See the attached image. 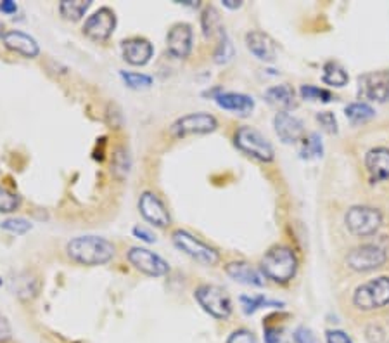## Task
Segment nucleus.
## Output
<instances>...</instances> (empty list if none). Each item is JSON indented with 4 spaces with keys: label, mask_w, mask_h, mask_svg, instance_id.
Masks as SVG:
<instances>
[{
    "label": "nucleus",
    "mask_w": 389,
    "mask_h": 343,
    "mask_svg": "<svg viewBox=\"0 0 389 343\" xmlns=\"http://www.w3.org/2000/svg\"><path fill=\"white\" fill-rule=\"evenodd\" d=\"M223 6L229 7V9H239L243 2L241 0H223Z\"/></svg>",
    "instance_id": "37998d69"
},
{
    "label": "nucleus",
    "mask_w": 389,
    "mask_h": 343,
    "mask_svg": "<svg viewBox=\"0 0 389 343\" xmlns=\"http://www.w3.org/2000/svg\"><path fill=\"white\" fill-rule=\"evenodd\" d=\"M216 104L227 111H234L243 117H248L254 110V99L239 92H220L215 96Z\"/></svg>",
    "instance_id": "aec40b11"
},
{
    "label": "nucleus",
    "mask_w": 389,
    "mask_h": 343,
    "mask_svg": "<svg viewBox=\"0 0 389 343\" xmlns=\"http://www.w3.org/2000/svg\"><path fill=\"white\" fill-rule=\"evenodd\" d=\"M201 26H202V31H205V37H211L213 31H215L216 28H218V30H222V28H220L218 10H216L215 7L208 6L205 10H202Z\"/></svg>",
    "instance_id": "cd10ccee"
},
{
    "label": "nucleus",
    "mask_w": 389,
    "mask_h": 343,
    "mask_svg": "<svg viewBox=\"0 0 389 343\" xmlns=\"http://www.w3.org/2000/svg\"><path fill=\"white\" fill-rule=\"evenodd\" d=\"M259 269L263 278L277 285H287L297 272V257L289 246L275 244L263 255Z\"/></svg>",
    "instance_id": "f03ea898"
},
{
    "label": "nucleus",
    "mask_w": 389,
    "mask_h": 343,
    "mask_svg": "<svg viewBox=\"0 0 389 343\" xmlns=\"http://www.w3.org/2000/svg\"><path fill=\"white\" fill-rule=\"evenodd\" d=\"M133 236L146 241V243H154V241H156V237H154V234L150 233V231H147L146 227H140V226H137L135 229H133Z\"/></svg>",
    "instance_id": "ea45409f"
},
{
    "label": "nucleus",
    "mask_w": 389,
    "mask_h": 343,
    "mask_svg": "<svg viewBox=\"0 0 389 343\" xmlns=\"http://www.w3.org/2000/svg\"><path fill=\"white\" fill-rule=\"evenodd\" d=\"M301 156L306 160L322 156V142H320V137H318V134H310L308 137L303 139V146H301Z\"/></svg>",
    "instance_id": "c85d7f7f"
},
{
    "label": "nucleus",
    "mask_w": 389,
    "mask_h": 343,
    "mask_svg": "<svg viewBox=\"0 0 389 343\" xmlns=\"http://www.w3.org/2000/svg\"><path fill=\"white\" fill-rule=\"evenodd\" d=\"M322 80H324V83H327V85L331 87H345L346 83H348L349 76L348 73H346V69L343 68L339 62L329 61L325 62L324 66V75H322Z\"/></svg>",
    "instance_id": "b1692460"
},
{
    "label": "nucleus",
    "mask_w": 389,
    "mask_h": 343,
    "mask_svg": "<svg viewBox=\"0 0 389 343\" xmlns=\"http://www.w3.org/2000/svg\"><path fill=\"white\" fill-rule=\"evenodd\" d=\"M265 99L270 106L279 110L280 113V111H287L294 106V103H296V94H294L293 87L287 85V83H282V85L270 87L265 92Z\"/></svg>",
    "instance_id": "4be33fe9"
},
{
    "label": "nucleus",
    "mask_w": 389,
    "mask_h": 343,
    "mask_svg": "<svg viewBox=\"0 0 389 343\" xmlns=\"http://www.w3.org/2000/svg\"><path fill=\"white\" fill-rule=\"evenodd\" d=\"M301 97L308 101H322V103H329L332 99V94L329 90L320 89L315 85H303L301 87Z\"/></svg>",
    "instance_id": "7c9ffc66"
},
{
    "label": "nucleus",
    "mask_w": 389,
    "mask_h": 343,
    "mask_svg": "<svg viewBox=\"0 0 389 343\" xmlns=\"http://www.w3.org/2000/svg\"><path fill=\"white\" fill-rule=\"evenodd\" d=\"M0 10L6 14H14L17 10V6L12 0H3V2H0Z\"/></svg>",
    "instance_id": "79ce46f5"
},
{
    "label": "nucleus",
    "mask_w": 389,
    "mask_h": 343,
    "mask_svg": "<svg viewBox=\"0 0 389 343\" xmlns=\"http://www.w3.org/2000/svg\"><path fill=\"white\" fill-rule=\"evenodd\" d=\"M173 243L178 250H182L185 255L194 258V260L199 262V264L216 265L220 262V255L215 248L202 243L201 240L194 237L191 233H187V231H182V229L175 231Z\"/></svg>",
    "instance_id": "0eeeda50"
},
{
    "label": "nucleus",
    "mask_w": 389,
    "mask_h": 343,
    "mask_svg": "<svg viewBox=\"0 0 389 343\" xmlns=\"http://www.w3.org/2000/svg\"><path fill=\"white\" fill-rule=\"evenodd\" d=\"M121 51H123L125 61L130 62L133 66H144L150 61L154 54V47L149 40L146 38H128L121 45Z\"/></svg>",
    "instance_id": "2eb2a0df"
},
{
    "label": "nucleus",
    "mask_w": 389,
    "mask_h": 343,
    "mask_svg": "<svg viewBox=\"0 0 389 343\" xmlns=\"http://www.w3.org/2000/svg\"><path fill=\"white\" fill-rule=\"evenodd\" d=\"M128 262L137 271L144 272L147 276H153V278H161V276H164L170 271L168 264L159 255H156L150 250H146V248H132L128 251Z\"/></svg>",
    "instance_id": "9b49d317"
},
{
    "label": "nucleus",
    "mask_w": 389,
    "mask_h": 343,
    "mask_svg": "<svg viewBox=\"0 0 389 343\" xmlns=\"http://www.w3.org/2000/svg\"><path fill=\"white\" fill-rule=\"evenodd\" d=\"M317 122L322 125V128H324L325 132H329V134H338V120H336L334 113H331V111H320V113L317 115Z\"/></svg>",
    "instance_id": "72a5a7b5"
},
{
    "label": "nucleus",
    "mask_w": 389,
    "mask_h": 343,
    "mask_svg": "<svg viewBox=\"0 0 389 343\" xmlns=\"http://www.w3.org/2000/svg\"><path fill=\"white\" fill-rule=\"evenodd\" d=\"M360 82L363 83V92L369 99L377 103L389 99V69L367 73Z\"/></svg>",
    "instance_id": "dca6fc26"
},
{
    "label": "nucleus",
    "mask_w": 389,
    "mask_h": 343,
    "mask_svg": "<svg viewBox=\"0 0 389 343\" xmlns=\"http://www.w3.org/2000/svg\"><path fill=\"white\" fill-rule=\"evenodd\" d=\"M227 343H258L254 335L248 330H237L229 337Z\"/></svg>",
    "instance_id": "e433bc0d"
},
{
    "label": "nucleus",
    "mask_w": 389,
    "mask_h": 343,
    "mask_svg": "<svg viewBox=\"0 0 389 343\" xmlns=\"http://www.w3.org/2000/svg\"><path fill=\"white\" fill-rule=\"evenodd\" d=\"M353 306L363 312L389 306V278L381 276L358 286L353 293Z\"/></svg>",
    "instance_id": "7ed1b4c3"
},
{
    "label": "nucleus",
    "mask_w": 389,
    "mask_h": 343,
    "mask_svg": "<svg viewBox=\"0 0 389 343\" xmlns=\"http://www.w3.org/2000/svg\"><path fill=\"white\" fill-rule=\"evenodd\" d=\"M17 206H19V198L6 187H0V213L14 212Z\"/></svg>",
    "instance_id": "473e14b6"
},
{
    "label": "nucleus",
    "mask_w": 389,
    "mask_h": 343,
    "mask_svg": "<svg viewBox=\"0 0 389 343\" xmlns=\"http://www.w3.org/2000/svg\"><path fill=\"white\" fill-rule=\"evenodd\" d=\"M196 300L205 312L215 319H227L232 314V302L227 292L215 285H201L194 293Z\"/></svg>",
    "instance_id": "423d86ee"
},
{
    "label": "nucleus",
    "mask_w": 389,
    "mask_h": 343,
    "mask_svg": "<svg viewBox=\"0 0 389 343\" xmlns=\"http://www.w3.org/2000/svg\"><path fill=\"white\" fill-rule=\"evenodd\" d=\"M116 28V14L110 7H101L99 10L87 17L83 24V33L94 42H106Z\"/></svg>",
    "instance_id": "9d476101"
},
{
    "label": "nucleus",
    "mask_w": 389,
    "mask_h": 343,
    "mask_svg": "<svg viewBox=\"0 0 389 343\" xmlns=\"http://www.w3.org/2000/svg\"><path fill=\"white\" fill-rule=\"evenodd\" d=\"M90 0H62L59 3V12L64 19L68 21H80L83 17V14L89 10Z\"/></svg>",
    "instance_id": "5701e85b"
},
{
    "label": "nucleus",
    "mask_w": 389,
    "mask_h": 343,
    "mask_svg": "<svg viewBox=\"0 0 389 343\" xmlns=\"http://www.w3.org/2000/svg\"><path fill=\"white\" fill-rule=\"evenodd\" d=\"M294 342L296 343H318L317 337L313 335V331L306 326H300L294 331Z\"/></svg>",
    "instance_id": "c9c22d12"
},
{
    "label": "nucleus",
    "mask_w": 389,
    "mask_h": 343,
    "mask_svg": "<svg viewBox=\"0 0 389 343\" xmlns=\"http://www.w3.org/2000/svg\"><path fill=\"white\" fill-rule=\"evenodd\" d=\"M232 58H234V45L222 28V30H220V44L215 51V62L216 65H225V62H229Z\"/></svg>",
    "instance_id": "bb28decb"
},
{
    "label": "nucleus",
    "mask_w": 389,
    "mask_h": 343,
    "mask_svg": "<svg viewBox=\"0 0 389 343\" xmlns=\"http://www.w3.org/2000/svg\"><path fill=\"white\" fill-rule=\"evenodd\" d=\"M388 343H389V342H388Z\"/></svg>",
    "instance_id": "a18cd8bd"
},
{
    "label": "nucleus",
    "mask_w": 389,
    "mask_h": 343,
    "mask_svg": "<svg viewBox=\"0 0 389 343\" xmlns=\"http://www.w3.org/2000/svg\"><path fill=\"white\" fill-rule=\"evenodd\" d=\"M130 167H132V160H130L128 151L123 146H120V148H116V151H114L113 162H111V170H113L114 177L123 181L128 175Z\"/></svg>",
    "instance_id": "a878e982"
},
{
    "label": "nucleus",
    "mask_w": 389,
    "mask_h": 343,
    "mask_svg": "<svg viewBox=\"0 0 389 343\" xmlns=\"http://www.w3.org/2000/svg\"><path fill=\"white\" fill-rule=\"evenodd\" d=\"M265 342L266 343H280L279 328H265Z\"/></svg>",
    "instance_id": "a19ab883"
},
{
    "label": "nucleus",
    "mask_w": 389,
    "mask_h": 343,
    "mask_svg": "<svg viewBox=\"0 0 389 343\" xmlns=\"http://www.w3.org/2000/svg\"><path fill=\"white\" fill-rule=\"evenodd\" d=\"M365 167L374 182L389 181V149L374 148L367 153Z\"/></svg>",
    "instance_id": "6ab92c4d"
},
{
    "label": "nucleus",
    "mask_w": 389,
    "mask_h": 343,
    "mask_svg": "<svg viewBox=\"0 0 389 343\" xmlns=\"http://www.w3.org/2000/svg\"><path fill=\"white\" fill-rule=\"evenodd\" d=\"M120 75L130 89H147V87L153 85V78L149 75H144V73L121 72Z\"/></svg>",
    "instance_id": "c756f323"
},
{
    "label": "nucleus",
    "mask_w": 389,
    "mask_h": 343,
    "mask_svg": "<svg viewBox=\"0 0 389 343\" xmlns=\"http://www.w3.org/2000/svg\"><path fill=\"white\" fill-rule=\"evenodd\" d=\"M2 42L9 51L24 56V58H37L40 54V47H38L37 40L30 37V35L23 33V31H6Z\"/></svg>",
    "instance_id": "f3484780"
},
{
    "label": "nucleus",
    "mask_w": 389,
    "mask_h": 343,
    "mask_svg": "<svg viewBox=\"0 0 389 343\" xmlns=\"http://www.w3.org/2000/svg\"><path fill=\"white\" fill-rule=\"evenodd\" d=\"M234 142H236L237 149H241L244 155L251 156V158L258 160V162L268 163L273 160L272 144H270L265 135H261L254 128L239 127L236 135H234Z\"/></svg>",
    "instance_id": "39448f33"
},
{
    "label": "nucleus",
    "mask_w": 389,
    "mask_h": 343,
    "mask_svg": "<svg viewBox=\"0 0 389 343\" xmlns=\"http://www.w3.org/2000/svg\"><path fill=\"white\" fill-rule=\"evenodd\" d=\"M3 35H6V26L0 23V38H3Z\"/></svg>",
    "instance_id": "c03bdc74"
},
{
    "label": "nucleus",
    "mask_w": 389,
    "mask_h": 343,
    "mask_svg": "<svg viewBox=\"0 0 389 343\" xmlns=\"http://www.w3.org/2000/svg\"><path fill=\"white\" fill-rule=\"evenodd\" d=\"M225 272L234 281L243 283V285L258 286V288L265 285V278H263L261 272L248 262H230V264H227Z\"/></svg>",
    "instance_id": "412c9836"
},
{
    "label": "nucleus",
    "mask_w": 389,
    "mask_h": 343,
    "mask_svg": "<svg viewBox=\"0 0 389 343\" xmlns=\"http://www.w3.org/2000/svg\"><path fill=\"white\" fill-rule=\"evenodd\" d=\"M241 303H243L244 307V312L246 314H253L254 310H258L259 307L266 306V300L265 296L261 295H257V296H241Z\"/></svg>",
    "instance_id": "f704fd0d"
},
{
    "label": "nucleus",
    "mask_w": 389,
    "mask_h": 343,
    "mask_svg": "<svg viewBox=\"0 0 389 343\" xmlns=\"http://www.w3.org/2000/svg\"><path fill=\"white\" fill-rule=\"evenodd\" d=\"M325 340H327V343H353L352 338L341 330H329L325 333Z\"/></svg>",
    "instance_id": "4c0bfd02"
},
{
    "label": "nucleus",
    "mask_w": 389,
    "mask_h": 343,
    "mask_svg": "<svg viewBox=\"0 0 389 343\" xmlns=\"http://www.w3.org/2000/svg\"><path fill=\"white\" fill-rule=\"evenodd\" d=\"M10 337H12V330H10L9 321H7L6 316L0 314V343L9 342Z\"/></svg>",
    "instance_id": "58836bf2"
},
{
    "label": "nucleus",
    "mask_w": 389,
    "mask_h": 343,
    "mask_svg": "<svg viewBox=\"0 0 389 343\" xmlns=\"http://www.w3.org/2000/svg\"><path fill=\"white\" fill-rule=\"evenodd\" d=\"M166 47L173 58L184 59L192 51V28L187 23H178L171 26L166 37Z\"/></svg>",
    "instance_id": "ddd939ff"
},
{
    "label": "nucleus",
    "mask_w": 389,
    "mask_h": 343,
    "mask_svg": "<svg viewBox=\"0 0 389 343\" xmlns=\"http://www.w3.org/2000/svg\"><path fill=\"white\" fill-rule=\"evenodd\" d=\"M66 251L82 265H104L114 257V244L99 236H80L69 241Z\"/></svg>",
    "instance_id": "f257e3e1"
},
{
    "label": "nucleus",
    "mask_w": 389,
    "mask_h": 343,
    "mask_svg": "<svg viewBox=\"0 0 389 343\" xmlns=\"http://www.w3.org/2000/svg\"><path fill=\"white\" fill-rule=\"evenodd\" d=\"M273 127H275V132L280 137V141L286 142V144L300 141L304 134L303 122L294 117V115H291L289 111L277 113L275 118H273Z\"/></svg>",
    "instance_id": "4468645a"
},
{
    "label": "nucleus",
    "mask_w": 389,
    "mask_h": 343,
    "mask_svg": "<svg viewBox=\"0 0 389 343\" xmlns=\"http://www.w3.org/2000/svg\"><path fill=\"white\" fill-rule=\"evenodd\" d=\"M345 224L353 236L367 237L377 233L383 226V213L372 206H352L345 215Z\"/></svg>",
    "instance_id": "20e7f679"
},
{
    "label": "nucleus",
    "mask_w": 389,
    "mask_h": 343,
    "mask_svg": "<svg viewBox=\"0 0 389 343\" xmlns=\"http://www.w3.org/2000/svg\"><path fill=\"white\" fill-rule=\"evenodd\" d=\"M345 113H346V118H348L352 124H365V122H369L370 118L376 117V111H374L372 108L365 103L348 104L345 110Z\"/></svg>",
    "instance_id": "393cba45"
},
{
    "label": "nucleus",
    "mask_w": 389,
    "mask_h": 343,
    "mask_svg": "<svg viewBox=\"0 0 389 343\" xmlns=\"http://www.w3.org/2000/svg\"><path fill=\"white\" fill-rule=\"evenodd\" d=\"M218 122L209 113H191L178 118L171 125V134L175 137H187V135H202L216 131Z\"/></svg>",
    "instance_id": "1a4fd4ad"
},
{
    "label": "nucleus",
    "mask_w": 389,
    "mask_h": 343,
    "mask_svg": "<svg viewBox=\"0 0 389 343\" xmlns=\"http://www.w3.org/2000/svg\"><path fill=\"white\" fill-rule=\"evenodd\" d=\"M246 45L251 54L258 58L259 61H273L277 56V49L270 35L263 33L259 30H253L246 35Z\"/></svg>",
    "instance_id": "a211bd4d"
},
{
    "label": "nucleus",
    "mask_w": 389,
    "mask_h": 343,
    "mask_svg": "<svg viewBox=\"0 0 389 343\" xmlns=\"http://www.w3.org/2000/svg\"><path fill=\"white\" fill-rule=\"evenodd\" d=\"M388 255L379 244L365 243L360 246L353 248L348 255H346V264L349 269L356 272H369L374 269H379L386 264Z\"/></svg>",
    "instance_id": "6e6552de"
},
{
    "label": "nucleus",
    "mask_w": 389,
    "mask_h": 343,
    "mask_svg": "<svg viewBox=\"0 0 389 343\" xmlns=\"http://www.w3.org/2000/svg\"><path fill=\"white\" fill-rule=\"evenodd\" d=\"M0 229L7 231V233L12 234H24L31 229V224L26 219H19V217H14V219H7L0 224Z\"/></svg>",
    "instance_id": "2f4dec72"
},
{
    "label": "nucleus",
    "mask_w": 389,
    "mask_h": 343,
    "mask_svg": "<svg viewBox=\"0 0 389 343\" xmlns=\"http://www.w3.org/2000/svg\"><path fill=\"white\" fill-rule=\"evenodd\" d=\"M139 210L142 213L144 219L147 222H150L153 226L156 227H168L170 226L171 219H170V213H168L166 206L164 203L161 201L159 196L156 192H150L146 191L142 192L139 199Z\"/></svg>",
    "instance_id": "f8f14e48"
}]
</instances>
